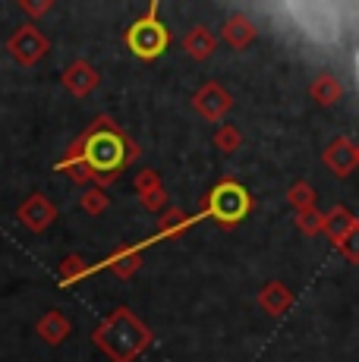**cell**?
<instances>
[{"label":"cell","mask_w":359,"mask_h":362,"mask_svg":"<svg viewBox=\"0 0 359 362\" xmlns=\"http://www.w3.org/2000/svg\"><path fill=\"white\" fill-rule=\"evenodd\" d=\"M246 205H249V202H246V192L237 189V186H224V189H218V196H215V214L224 221L243 218Z\"/></svg>","instance_id":"7a4b0ae2"},{"label":"cell","mask_w":359,"mask_h":362,"mask_svg":"<svg viewBox=\"0 0 359 362\" xmlns=\"http://www.w3.org/2000/svg\"><path fill=\"white\" fill-rule=\"evenodd\" d=\"M88 164L95 170H117L123 164V145L117 136L110 132H98V136L88 142Z\"/></svg>","instance_id":"6da1fadb"},{"label":"cell","mask_w":359,"mask_h":362,"mask_svg":"<svg viewBox=\"0 0 359 362\" xmlns=\"http://www.w3.org/2000/svg\"><path fill=\"white\" fill-rule=\"evenodd\" d=\"M129 45L136 47V54H158L164 47V32L151 23L136 25L133 35H129Z\"/></svg>","instance_id":"3957f363"}]
</instances>
